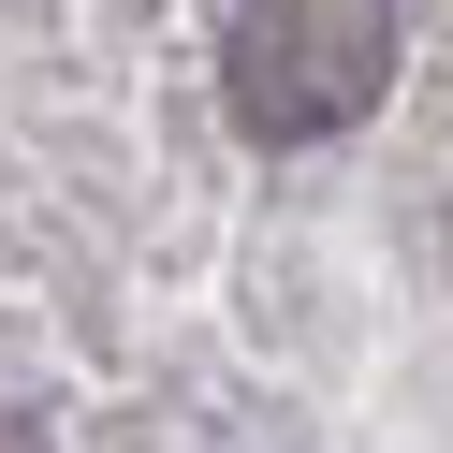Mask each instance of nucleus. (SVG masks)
<instances>
[{"label":"nucleus","instance_id":"obj_1","mask_svg":"<svg viewBox=\"0 0 453 453\" xmlns=\"http://www.w3.org/2000/svg\"><path fill=\"white\" fill-rule=\"evenodd\" d=\"M0 453H453V0H0Z\"/></svg>","mask_w":453,"mask_h":453}]
</instances>
